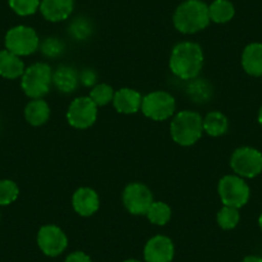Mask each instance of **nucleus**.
Returning a JSON list of instances; mask_svg holds the SVG:
<instances>
[{"mask_svg":"<svg viewBox=\"0 0 262 262\" xmlns=\"http://www.w3.org/2000/svg\"><path fill=\"white\" fill-rule=\"evenodd\" d=\"M203 67V50L195 42L184 41L176 45L170 57V70L181 80H194Z\"/></svg>","mask_w":262,"mask_h":262,"instance_id":"1","label":"nucleus"},{"mask_svg":"<svg viewBox=\"0 0 262 262\" xmlns=\"http://www.w3.org/2000/svg\"><path fill=\"white\" fill-rule=\"evenodd\" d=\"M208 6L202 0H185L173 13V26L183 34H195L210 24Z\"/></svg>","mask_w":262,"mask_h":262,"instance_id":"2","label":"nucleus"},{"mask_svg":"<svg viewBox=\"0 0 262 262\" xmlns=\"http://www.w3.org/2000/svg\"><path fill=\"white\" fill-rule=\"evenodd\" d=\"M170 130L173 142L183 147H189L202 137L203 118L200 113L193 111H181L172 118Z\"/></svg>","mask_w":262,"mask_h":262,"instance_id":"3","label":"nucleus"},{"mask_svg":"<svg viewBox=\"0 0 262 262\" xmlns=\"http://www.w3.org/2000/svg\"><path fill=\"white\" fill-rule=\"evenodd\" d=\"M53 82L52 69L47 63H35L25 70L22 75L21 86L27 97L39 99L48 94Z\"/></svg>","mask_w":262,"mask_h":262,"instance_id":"4","label":"nucleus"},{"mask_svg":"<svg viewBox=\"0 0 262 262\" xmlns=\"http://www.w3.org/2000/svg\"><path fill=\"white\" fill-rule=\"evenodd\" d=\"M219 195L224 206L241 208L248 202L251 190L243 178L238 175H226L219 183Z\"/></svg>","mask_w":262,"mask_h":262,"instance_id":"5","label":"nucleus"},{"mask_svg":"<svg viewBox=\"0 0 262 262\" xmlns=\"http://www.w3.org/2000/svg\"><path fill=\"white\" fill-rule=\"evenodd\" d=\"M6 48L18 57L30 55L39 48V36L31 27L16 26L7 32Z\"/></svg>","mask_w":262,"mask_h":262,"instance_id":"6","label":"nucleus"},{"mask_svg":"<svg viewBox=\"0 0 262 262\" xmlns=\"http://www.w3.org/2000/svg\"><path fill=\"white\" fill-rule=\"evenodd\" d=\"M230 166L241 178H256L262 172V153L251 147L238 148L231 156Z\"/></svg>","mask_w":262,"mask_h":262,"instance_id":"7","label":"nucleus"},{"mask_svg":"<svg viewBox=\"0 0 262 262\" xmlns=\"http://www.w3.org/2000/svg\"><path fill=\"white\" fill-rule=\"evenodd\" d=\"M175 99L167 92H153L145 95L142 100V111L144 116L155 121H165L175 113Z\"/></svg>","mask_w":262,"mask_h":262,"instance_id":"8","label":"nucleus"},{"mask_svg":"<svg viewBox=\"0 0 262 262\" xmlns=\"http://www.w3.org/2000/svg\"><path fill=\"white\" fill-rule=\"evenodd\" d=\"M98 116V105L90 99V97H80L76 98L74 102L70 104L69 111H67V120L70 125L74 126L75 128H84L90 127L94 125Z\"/></svg>","mask_w":262,"mask_h":262,"instance_id":"9","label":"nucleus"},{"mask_svg":"<svg viewBox=\"0 0 262 262\" xmlns=\"http://www.w3.org/2000/svg\"><path fill=\"white\" fill-rule=\"evenodd\" d=\"M122 202L133 215H145L153 203V194L144 184L131 183L123 190Z\"/></svg>","mask_w":262,"mask_h":262,"instance_id":"10","label":"nucleus"},{"mask_svg":"<svg viewBox=\"0 0 262 262\" xmlns=\"http://www.w3.org/2000/svg\"><path fill=\"white\" fill-rule=\"evenodd\" d=\"M37 244L47 256L55 257L67 247V236L58 226L45 225L37 234Z\"/></svg>","mask_w":262,"mask_h":262,"instance_id":"11","label":"nucleus"},{"mask_svg":"<svg viewBox=\"0 0 262 262\" xmlns=\"http://www.w3.org/2000/svg\"><path fill=\"white\" fill-rule=\"evenodd\" d=\"M173 243L165 235H156L148 241L144 248L147 262H171L173 258Z\"/></svg>","mask_w":262,"mask_h":262,"instance_id":"12","label":"nucleus"},{"mask_svg":"<svg viewBox=\"0 0 262 262\" xmlns=\"http://www.w3.org/2000/svg\"><path fill=\"white\" fill-rule=\"evenodd\" d=\"M74 4V0H41L39 9L48 21L60 22L71 16Z\"/></svg>","mask_w":262,"mask_h":262,"instance_id":"13","label":"nucleus"},{"mask_svg":"<svg viewBox=\"0 0 262 262\" xmlns=\"http://www.w3.org/2000/svg\"><path fill=\"white\" fill-rule=\"evenodd\" d=\"M72 206L79 215L92 216L99 208V196L97 191L90 188H80L72 196Z\"/></svg>","mask_w":262,"mask_h":262,"instance_id":"14","label":"nucleus"},{"mask_svg":"<svg viewBox=\"0 0 262 262\" xmlns=\"http://www.w3.org/2000/svg\"><path fill=\"white\" fill-rule=\"evenodd\" d=\"M142 95L137 90L122 88L115 93L112 102L117 112L131 115V113H137L142 108Z\"/></svg>","mask_w":262,"mask_h":262,"instance_id":"15","label":"nucleus"},{"mask_svg":"<svg viewBox=\"0 0 262 262\" xmlns=\"http://www.w3.org/2000/svg\"><path fill=\"white\" fill-rule=\"evenodd\" d=\"M242 66L244 71L251 76H262V44L252 42L244 48L242 54Z\"/></svg>","mask_w":262,"mask_h":262,"instance_id":"16","label":"nucleus"},{"mask_svg":"<svg viewBox=\"0 0 262 262\" xmlns=\"http://www.w3.org/2000/svg\"><path fill=\"white\" fill-rule=\"evenodd\" d=\"M25 72V64L18 55L9 50H0V76L13 80L22 77Z\"/></svg>","mask_w":262,"mask_h":262,"instance_id":"17","label":"nucleus"},{"mask_svg":"<svg viewBox=\"0 0 262 262\" xmlns=\"http://www.w3.org/2000/svg\"><path fill=\"white\" fill-rule=\"evenodd\" d=\"M79 82V72L70 66H60L53 74V84L62 93L75 92Z\"/></svg>","mask_w":262,"mask_h":262,"instance_id":"18","label":"nucleus"},{"mask_svg":"<svg viewBox=\"0 0 262 262\" xmlns=\"http://www.w3.org/2000/svg\"><path fill=\"white\" fill-rule=\"evenodd\" d=\"M50 108L44 99H32L25 108V118L32 126H41L49 120Z\"/></svg>","mask_w":262,"mask_h":262,"instance_id":"19","label":"nucleus"},{"mask_svg":"<svg viewBox=\"0 0 262 262\" xmlns=\"http://www.w3.org/2000/svg\"><path fill=\"white\" fill-rule=\"evenodd\" d=\"M208 14L215 24H226L234 18L235 8L229 0H215L208 6Z\"/></svg>","mask_w":262,"mask_h":262,"instance_id":"20","label":"nucleus"},{"mask_svg":"<svg viewBox=\"0 0 262 262\" xmlns=\"http://www.w3.org/2000/svg\"><path fill=\"white\" fill-rule=\"evenodd\" d=\"M228 118L221 112H210L203 120V131L211 137H220L228 131Z\"/></svg>","mask_w":262,"mask_h":262,"instance_id":"21","label":"nucleus"},{"mask_svg":"<svg viewBox=\"0 0 262 262\" xmlns=\"http://www.w3.org/2000/svg\"><path fill=\"white\" fill-rule=\"evenodd\" d=\"M145 215L152 224L163 226L170 221L171 208L163 202H153Z\"/></svg>","mask_w":262,"mask_h":262,"instance_id":"22","label":"nucleus"},{"mask_svg":"<svg viewBox=\"0 0 262 262\" xmlns=\"http://www.w3.org/2000/svg\"><path fill=\"white\" fill-rule=\"evenodd\" d=\"M239 219L241 215L238 208L229 207V206H224L217 213V224L224 230H231L235 228L239 223Z\"/></svg>","mask_w":262,"mask_h":262,"instance_id":"23","label":"nucleus"},{"mask_svg":"<svg viewBox=\"0 0 262 262\" xmlns=\"http://www.w3.org/2000/svg\"><path fill=\"white\" fill-rule=\"evenodd\" d=\"M9 7L18 16L26 17L36 13L41 0H8Z\"/></svg>","mask_w":262,"mask_h":262,"instance_id":"24","label":"nucleus"},{"mask_svg":"<svg viewBox=\"0 0 262 262\" xmlns=\"http://www.w3.org/2000/svg\"><path fill=\"white\" fill-rule=\"evenodd\" d=\"M113 97H115V90L112 89V86L107 84H98L90 92V99L98 105V107H102V105L108 104L110 102H112Z\"/></svg>","mask_w":262,"mask_h":262,"instance_id":"25","label":"nucleus"},{"mask_svg":"<svg viewBox=\"0 0 262 262\" xmlns=\"http://www.w3.org/2000/svg\"><path fill=\"white\" fill-rule=\"evenodd\" d=\"M19 189L12 180H0V206H8L18 198Z\"/></svg>","mask_w":262,"mask_h":262,"instance_id":"26","label":"nucleus"},{"mask_svg":"<svg viewBox=\"0 0 262 262\" xmlns=\"http://www.w3.org/2000/svg\"><path fill=\"white\" fill-rule=\"evenodd\" d=\"M64 45L57 37H48L41 45V52L48 58H57L63 53Z\"/></svg>","mask_w":262,"mask_h":262,"instance_id":"27","label":"nucleus"},{"mask_svg":"<svg viewBox=\"0 0 262 262\" xmlns=\"http://www.w3.org/2000/svg\"><path fill=\"white\" fill-rule=\"evenodd\" d=\"M70 32H71V35L75 39L85 40L92 34V26H90V24L86 19L77 18L76 21L72 22L71 27H70Z\"/></svg>","mask_w":262,"mask_h":262,"instance_id":"28","label":"nucleus"},{"mask_svg":"<svg viewBox=\"0 0 262 262\" xmlns=\"http://www.w3.org/2000/svg\"><path fill=\"white\" fill-rule=\"evenodd\" d=\"M79 81L84 86H93L95 84V81H97V75H95V72L93 70L86 69L84 71H81V74H79Z\"/></svg>","mask_w":262,"mask_h":262,"instance_id":"29","label":"nucleus"},{"mask_svg":"<svg viewBox=\"0 0 262 262\" xmlns=\"http://www.w3.org/2000/svg\"><path fill=\"white\" fill-rule=\"evenodd\" d=\"M64 262H92V259L84 252H74L66 258Z\"/></svg>","mask_w":262,"mask_h":262,"instance_id":"30","label":"nucleus"},{"mask_svg":"<svg viewBox=\"0 0 262 262\" xmlns=\"http://www.w3.org/2000/svg\"><path fill=\"white\" fill-rule=\"evenodd\" d=\"M242 262H262V258L257 256H247Z\"/></svg>","mask_w":262,"mask_h":262,"instance_id":"31","label":"nucleus"},{"mask_svg":"<svg viewBox=\"0 0 262 262\" xmlns=\"http://www.w3.org/2000/svg\"><path fill=\"white\" fill-rule=\"evenodd\" d=\"M258 122L259 125L262 126V107L259 108V112H258Z\"/></svg>","mask_w":262,"mask_h":262,"instance_id":"32","label":"nucleus"},{"mask_svg":"<svg viewBox=\"0 0 262 262\" xmlns=\"http://www.w3.org/2000/svg\"><path fill=\"white\" fill-rule=\"evenodd\" d=\"M258 225H259V229L262 230V213L259 215V219H258Z\"/></svg>","mask_w":262,"mask_h":262,"instance_id":"33","label":"nucleus"},{"mask_svg":"<svg viewBox=\"0 0 262 262\" xmlns=\"http://www.w3.org/2000/svg\"><path fill=\"white\" fill-rule=\"evenodd\" d=\"M125 262H140V261H138V259H127V261Z\"/></svg>","mask_w":262,"mask_h":262,"instance_id":"34","label":"nucleus"}]
</instances>
